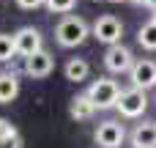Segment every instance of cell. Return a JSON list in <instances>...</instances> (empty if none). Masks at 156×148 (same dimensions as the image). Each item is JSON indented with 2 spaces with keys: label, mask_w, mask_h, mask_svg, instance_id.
<instances>
[{
  "label": "cell",
  "mask_w": 156,
  "mask_h": 148,
  "mask_svg": "<svg viewBox=\"0 0 156 148\" xmlns=\"http://www.w3.org/2000/svg\"><path fill=\"white\" fill-rule=\"evenodd\" d=\"M90 36V27H88V22L82 19V16H63L60 22H58V27H55V41L60 44V47H80L85 38Z\"/></svg>",
  "instance_id": "obj_1"
},
{
  "label": "cell",
  "mask_w": 156,
  "mask_h": 148,
  "mask_svg": "<svg viewBox=\"0 0 156 148\" xmlns=\"http://www.w3.org/2000/svg\"><path fill=\"white\" fill-rule=\"evenodd\" d=\"M85 93H88V99L93 102L96 110H110V107H115L118 99H121V85H118L115 80L99 77L96 82H90V88H88Z\"/></svg>",
  "instance_id": "obj_2"
},
{
  "label": "cell",
  "mask_w": 156,
  "mask_h": 148,
  "mask_svg": "<svg viewBox=\"0 0 156 148\" xmlns=\"http://www.w3.org/2000/svg\"><path fill=\"white\" fill-rule=\"evenodd\" d=\"M115 110L123 118H140L148 110V93L140 91V88H126V91H121V99H118Z\"/></svg>",
  "instance_id": "obj_3"
},
{
  "label": "cell",
  "mask_w": 156,
  "mask_h": 148,
  "mask_svg": "<svg viewBox=\"0 0 156 148\" xmlns=\"http://www.w3.org/2000/svg\"><path fill=\"white\" fill-rule=\"evenodd\" d=\"M121 36H123V25H121L118 16L104 14V16H99L93 22V38H99L101 44L115 47V44H121Z\"/></svg>",
  "instance_id": "obj_4"
},
{
  "label": "cell",
  "mask_w": 156,
  "mask_h": 148,
  "mask_svg": "<svg viewBox=\"0 0 156 148\" xmlns=\"http://www.w3.org/2000/svg\"><path fill=\"white\" fill-rule=\"evenodd\" d=\"M93 140L99 148H121L126 140V132H123V124L118 121H101L93 132Z\"/></svg>",
  "instance_id": "obj_5"
},
{
  "label": "cell",
  "mask_w": 156,
  "mask_h": 148,
  "mask_svg": "<svg viewBox=\"0 0 156 148\" xmlns=\"http://www.w3.org/2000/svg\"><path fill=\"white\" fill-rule=\"evenodd\" d=\"M104 66H107V71H112V74L132 71V66H134V55H132V49L123 47V44L107 47V52H104Z\"/></svg>",
  "instance_id": "obj_6"
},
{
  "label": "cell",
  "mask_w": 156,
  "mask_h": 148,
  "mask_svg": "<svg viewBox=\"0 0 156 148\" xmlns=\"http://www.w3.org/2000/svg\"><path fill=\"white\" fill-rule=\"evenodd\" d=\"M129 80H132V88H140V91L156 88V60H148V58L134 60V66L129 71Z\"/></svg>",
  "instance_id": "obj_7"
},
{
  "label": "cell",
  "mask_w": 156,
  "mask_h": 148,
  "mask_svg": "<svg viewBox=\"0 0 156 148\" xmlns=\"http://www.w3.org/2000/svg\"><path fill=\"white\" fill-rule=\"evenodd\" d=\"M14 47H16V55L30 58V55L44 49V41H41V33L36 27H19L14 33Z\"/></svg>",
  "instance_id": "obj_8"
},
{
  "label": "cell",
  "mask_w": 156,
  "mask_h": 148,
  "mask_svg": "<svg viewBox=\"0 0 156 148\" xmlns=\"http://www.w3.org/2000/svg\"><path fill=\"white\" fill-rule=\"evenodd\" d=\"M52 69H55V58H52L47 49H41V52L25 58V74L33 77V80H44V77H49Z\"/></svg>",
  "instance_id": "obj_9"
},
{
  "label": "cell",
  "mask_w": 156,
  "mask_h": 148,
  "mask_svg": "<svg viewBox=\"0 0 156 148\" xmlns=\"http://www.w3.org/2000/svg\"><path fill=\"white\" fill-rule=\"evenodd\" d=\"M132 148H156V121H143L129 135Z\"/></svg>",
  "instance_id": "obj_10"
},
{
  "label": "cell",
  "mask_w": 156,
  "mask_h": 148,
  "mask_svg": "<svg viewBox=\"0 0 156 148\" xmlns=\"http://www.w3.org/2000/svg\"><path fill=\"white\" fill-rule=\"evenodd\" d=\"M93 113H96V107L88 99V93H77L71 99V104H69V115L74 121H88V118H93Z\"/></svg>",
  "instance_id": "obj_11"
},
{
  "label": "cell",
  "mask_w": 156,
  "mask_h": 148,
  "mask_svg": "<svg viewBox=\"0 0 156 148\" xmlns=\"http://www.w3.org/2000/svg\"><path fill=\"white\" fill-rule=\"evenodd\" d=\"M16 96H19V80H16V74L3 71L0 74V104H11Z\"/></svg>",
  "instance_id": "obj_12"
},
{
  "label": "cell",
  "mask_w": 156,
  "mask_h": 148,
  "mask_svg": "<svg viewBox=\"0 0 156 148\" xmlns=\"http://www.w3.org/2000/svg\"><path fill=\"white\" fill-rule=\"evenodd\" d=\"M63 74H66V80H71V82H82V80H88L90 66H88V60H85V58H69V63H66Z\"/></svg>",
  "instance_id": "obj_13"
},
{
  "label": "cell",
  "mask_w": 156,
  "mask_h": 148,
  "mask_svg": "<svg viewBox=\"0 0 156 148\" xmlns=\"http://www.w3.org/2000/svg\"><path fill=\"white\" fill-rule=\"evenodd\" d=\"M137 41L145 47V49H156V22H145L140 30H137Z\"/></svg>",
  "instance_id": "obj_14"
},
{
  "label": "cell",
  "mask_w": 156,
  "mask_h": 148,
  "mask_svg": "<svg viewBox=\"0 0 156 148\" xmlns=\"http://www.w3.org/2000/svg\"><path fill=\"white\" fill-rule=\"evenodd\" d=\"M14 55H16V47H14V36H8V33H0V63L11 60Z\"/></svg>",
  "instance_id": "obj_15"
},
{
  "label": "cell",
  "mask_w": 156,
  "mask_h": 148,
  "mask_svg": "<svg viewBox=\"0 0 156 148\" xmlns=\"http://www.w3.org/2000/svg\"><path fill=\"white\" fill-rule=\"evenodd\" d=\"M74 3H77V0H44V5H47L52 14H69V11L74 8Z\"/></svg>",
  "instance_id": "obj_16"
},
{
  "label": "cell",
  "mask_w": 156,
  "mask_h": 148,
  "mask_svg": "<svg viewBox=\"0 0 156 148\" xmlns=\"http://www.w3.org/2000/svg\"><path fill=\"white\" fill-rule=\"evenodd\" d=\"M11 135H19V132L14 129V124H11V121H5V118H0V140H5V137H11Z\"/></svg>",
  "instance_id": "obj_17"
},
{
  "label": "cell",
  "mask_w": 156,
  "mask_h": 148,
  "mask_svg": "<svg viewBox=\"0 0 156 148\" xmlns=\"http://www.w3.org/2000/svg\"><path fill=\"white\" fill-rule=\"evenodd\" d=\"M0 148H22V140H19V135H11V137L0 140Z\"/></svg>",
  "instance_id": "obj_18"
},
{
  "label": "cell",
  "mask_w": 156,
  "mask_h": 148,
  "mask_svg": "<svg viewBox=\"0 0 156 148\" xmlns=\"http://www.w3.org/2000/svg\"><path fill=\"white\" fill-rule=\"evenodd\" d=\"M16 5L30 11V8H38V5H44V0H16Z\"/></svg>",
  "instance_id": "obj_19"
},
{
  "label": "cell",
  "mask_w": 156,
  "mask_h": 148,
  "mask_svg": "<svg viewBox=\"0 0 156 148\" xmlns=\"http://www.w3.org/2000/svg\"><path fill=\"white\" fill-rule=\"evenodd\" d=\"M143 5H148V8H151V11H156V0H145V3H143Z\"/></svg>",
  "instance_id": "obj_20"
},
{
  "label": "cell",
  "mask_w": 156,
  "mask_h": 148,
  "mask_svg": "<svg viewBox=\"0 0 156 148\" xmlns=\"http://www.w3.org/2000/svg\"><path fill=\"white\" fill-rule=\"evenodd\" d=\"M132 3H140V5H143V3H145V0H132Z\"/></svg>",
  "instance_id": "obj_21"
},
{
  "label": "cell",
  "mask_w": 156,
  "mask_h": 148,
  "mask_svg": "<svg viewBox=\"0 0 156 148\" xmlns=\"http://www.w3.org/2000/svg\"><path fill=\"white\" fill-rule=\"evenodd\" d=\"M110 3H123V0H110Z\"/></svg>",
  "instance_id": "obj_22"
},
{
  "label": "cell",
  "mask_w": 156,
  "mask_h": 148,
  "mask_svg": "<svg viewBox=\"0 0 156 148\" xmlns=\"http://www.w3.org/2000/svg\"><path fill=\"white\" fill-rule=\"evenodd\" d=\"M154 22H156V11H154Z\"/></svg>",
  "instance_id": "obj_23"
}]
</instances>
